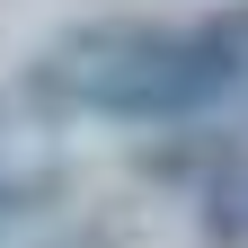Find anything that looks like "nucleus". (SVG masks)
Instances as JSON below:
<instances>
[{
  "label": "nucleus",
  "instance_id": "obj_1",
  "mask_svg": "<svg viewBox=\"0 0 248 248\" xmlns=\"http://www.w3.org/2000/svg\"><path fill=\"white\" fill-rule=\"evenodd\" d=\"M27 98L98 124H204L248 98V0L204 18H89L27 62Z\"/></svg>",
  "mask_w": 248,
  "mask_h": 248
},
{
  "label": "nucleus",
  "instance_id": "obj_2",
  "mask_svg": "<svg viewBox=\"0 0 248 248\" xmlns=\"http://www.w3.org/2000/svg\"><path fill=\"white\" fill-rule=\"evenodd\" d=\"M213 239H239L248 248V169H231L213 186Z\"/></svg>",
  "mask_w": 248,
  "mask_h": 248
}]
</instances>
